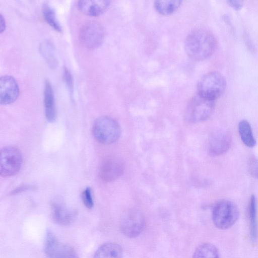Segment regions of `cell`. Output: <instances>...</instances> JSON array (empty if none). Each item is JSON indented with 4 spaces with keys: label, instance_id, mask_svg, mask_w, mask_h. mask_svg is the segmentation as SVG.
<instances>
[{
    "label": "cell",
    "instance_id": "7a4b0ae2",
    "mask_svg": "<svg viewBox=\"0 0 258 258\" xmlns=\"http://www.w3.org/2000/svg\"><path fill=\"white\" fill-rule=\"evenodd\" d=\"M226 87L225 77L219 72L212 71L204 75L199 80L197 84V94L215 100L222 95Z\"/></svg>",
    "mask_w": 258,
    "mask_h": 258
},
{
    "label": "cell",
    "instance_id": "7c38bea8",
    "mask_svg": "<svg viewBox=\"0 0 258 258\" xmlns=\"http://www.w3.org/2000/svg\"><path fill=\"white\" fill-rule=\"evenodd\" d=\"M19 94V87L15 79L10 75L0 79V103L6 105L14 102Z\"/></svg>",
    "mask_w": 258,
    "mask_h": 258
},
{
    "label": "cell",
    "instance_id": "2e32d148",
    "mask_svg": "<svg viewBox=\"0 0 258 258\" xmlns=\"http://www.w3.org/2000/svg\"><path fill=\"white\" fill-rule=\"evenodd\" d=\"M94 258H122V250L117 243H105L97 249Z\"/></svg>",
    "mask_w": 258,
    "mask_h": 258
},
{
    "label": "cell",
    "instance_id": "5b68a950",
    "mask_svg": "<svg viewBox=\"0 0 258 258\" xmlns=\"http://www.w3.org/2000/svg\"><path fill=\"white\" fill-rule=\"evenodd\" d=\"M215 100L209 99L197 94L188 102L185 110L187 120L198 122L209 118L214 110Z\"/></svg>",
    "mask_w": 258,
    "mask_h": 258
},
{
    "label": "cell",
    "instance_id": "d6986e66",
    "mask_svg": "<svg viewBox=\"0 0 258 258\" xmlns=\"http://www.w3.org/2000/svg\"><path fill=\"white\" fill-rule=\"evenodd\" d=\"M42 12L44 20L53 29L61 32L62 28L57 19L54 9L48 3H44L42 7Z\"/></svg>",
    "mask_w": 258,
    "mask_h": 258
},
{
    "label": "cell",
    "instance_id": "4316f807",
    "mask_svg": "<svg viewBox=\"0 0 258 258\" xmlns=\"http://www.w3.org/2000/svg\"><path fill=\"white\" fill-rule=\"evenodd\" d=\"M0 20V32L1 33H2L6 29V24L5 18L2 14H1Z\"/></svg>",
    "mask_w": 258,
    "mask_h": 258
},
{
    "label": "cell",
    "instance_id": "484cf974",
    "mask_svg": "<svg viewBox=\"0 0 258 258\" xmlns=\"http://www.w3.org/2000/svg\"><path fill=\"white\" fill-rule=\"evenodd\" d=\"M228 5L235 10H239L243 5V3L239 0H229L227 1Z\"/></svg>",
    "mask_w": 258,
    "mask_h": 258
},
{
    "label": "cell",
    "instance_id": "d4e9b609",
    "mask_svg": "<svg viewBox=\"0 0 258 258\" xmlns=\"http://www.w3.org/2000/svg\"><path fill=\"white\" fill-rule=\"evenodd\" d=\"M63 78L69 92L72 93L74 89L73 78L71 72L67 68L63 69Z\"/></svg>",
    "mask_w": 258,
    "mask_h": 258
},
{
    "label": "cell",
    "instance_id": "8fae6325",
    "mask_svg": "<svg viewBox=\"0 0 258 258\" xmlns=\"http://www.w3.org/2000/svg\"><path fill=\"white\" fill-rule=\"evenodd\" d=\"M124 168V164L120 159L115 157L108 158L101 163L99 175L103 181L111 182L122 174Z\"/></svg>",
    "mask_w": 258,
    "mask_h": 258
},
{
    "label": "cell",
    "instance_id": "8992f818",
    "mask_svg": "<svg viewBox=\"0 0 258 258\" xmlns=\"http://www.w3.org/2000/svg\"><path fill=\"white\" fill-rule=\"evenodd\" d=\"M23 159L20 151L16 147L9 146L2 149L0 154V174L3 177H10L19 172Z\"/></svg>",
    "mask_w": 258,
    "mask_h": 258
},
{
    "label": "cell",
    "instance_id": "9c48e42d",
    "mask_svg": "<svg viewBox=\"0 0 258 258\" xmlns=\"http://www.w3.org/2000/svg\"><path fill=\"white\" fill-rule=\"evenodd\" d=\"M44 249L48 258H79L71 246L61 242L50 230L46 232Z\"/></svg>",
    "mask_w": 258,
    "mask_h": 258
},
{
    "label": "cell",
    "instance_id": "44dd1931",
    "mask_svg": "<svg viewBox=\"0 0 258 258\" xmlns=\"http://www.w3.org/2000/svg\"><path fill=\"white\" fill-rule=\"evenodd\" d=\"M180 4V1H157L155 2L154 7L159 13L168 15L176 11Z\"/></svg>",
    "mask_w": 258,
    "mask_h": 258
},
{
    "label": "cell",
    "instance_id": "30bf717a",
    "mask_svg": "<svg viewBox=\"0 0 258 258\" xmlns=\"http://www.w3.org/2000/svg\"><path fill=\"white\" fill-rule=\"evenodd\" d=\"M231 143V136L228 131L223 128L216 129L210 135L209 150L214 155H220L229 149Z\"/></svg>",
    "mask_w": 258,
    "mask_h": 258
},
{
    "label": "cell",
    "instance_id": "603a6c76",
    "mask_svg": "<svg viewBox=\"0 0 258 258\" xmlns=\"http://www.w3.org/2000/svg\"><path fill=\"white\" fill-rule=\"evenodd\" d=\"M82 199L84 205L88 209H91L94 205L91 190L90 187H87L82 193Z\"/></svg>",
    "mask_w": 258,
    "mask_h": 258
},
{
    "label": "cell",
    "instance_id": "ba28073f",
    "mask_svg": "<svg viewBox=\"0 0 258 258\" xmlns=\"http://www.w3.org/2000/svg\"><path fill=\"white\" fill-rule=\"evenodd\" d=\"M105 31L103 26L98 22H89L80 28L79 38L82 45L88 49H95L103 41Z\"/></svg>",
    "mask_w": 258,
    "mask_h": 258
},
{
    "label": "cell",
    "instance_id": "ac0fdd59",
    "mask_svg": "<svg viewBox=\"0 0 258 258\" xmlns=\"http://www.w3.org/2000/svg\"><path fill=\"white\" fill-rule=\"evenodd\" d=\"M238 132L243 144L249 148H252L256 145L252 128L249 122L246 120H241L238 123Z\"/></svg>",
    "mask_w": 258,
    "mask_h": 258
},
{
    "label": "cell",
    "instance_id": "cb8c5ba5",
    "mask_svg": "<svg viewBox=\"0 0 258 258\" xmlns=\"http://www.w3.org/2000/svg\"><path fill=\"white\" fill-rule=\"evenodd\" d=\"M248 168L251 175L258 179V157L253 156L250 158Z\"/></svg>",
    "mask_w": 258,
    "mask_h": 258
},
{
    "label": "cell",
    "instance_id": "9a60e30c",
    "mask_svg": "<svg viewBox=\"0 0 258 258\" xmlns=\"http://www.w3.org/2000/svg\"><path fill=\"white\" fill-rule=\"evenodd\" d=\"M44 105L47 120L49 122H53L56 119V111L53 90L48 81H46L45 83Z\"/></svg>",
    "mask_w": 258,
    "mask_h": 258
},
{
    "label": "cell",
    "instance_id": "3957f363",
    "mask_svg": "<svg viewBox=\"0 0 258 258\" xmlns=\"http://www.w3.org/2000/svg\"><path fill=\"white\" fill-rule=\"evenodd\" d=\"M121 133L119 125L112 118L103 116L97 118L92 126L94 138L103 144H110L119 139Z\"/></svg>",
    "mask_w": 258,
    "mask_h": 258
},
{
    "label": "cell",
    "instance_id": "5bb4252c",
    "mask_svg": "<svg viewBox=\"0 0 258 258\" xmlns=\"http://www.w3.org/2000/svg\"><path fill=\"white\" fill-rule=\"evenodd\" d=\"M110 5L106 0H82L77 3L79 10L83 14L92 17L98 16L105 12Z\"/></svg>",
    "mask_w": 258,
    "mask_h": 258
},
{
    "label": "cell",
    "instance_id": "52a82bcc",
    "mask_svg": "<svg viewBox=\"0 0 258 258\" xmlns=\"http://www.w3.org/2000/svg\"><path fill=\"white\" fill-rule=\"evenodd\" d=\"M145 226L142 213L136 209H130L122 215L120 221V229L126 237L134 238L140 235Z\"/></svg>",
    "mask_w": 258,
    "mask_h": 258
},
{
    "label": "cell",
    "instance_id": "ffe728a7",
    "mask_svg": "<svg viewBox=\"0 0 258 258\" xmlns=\"http://www.w3.org/2000/svg\"><path fill=\"white\" fill-rule=\"evenodd\" d=\"M192 258H219L217 248L212 244L206 243L199 246Z\"/></svg>",
    "mask_w": 258,
    "mask_h": 258
},
{
    "label": "cell",
    "instance_id": "7402d4cb",
    "mask_svg": "<svg viewBox=\"0 0 258 258\" xmlns=\"http://www.w3.org/2000/svg\"><path fill=\"white\" fill-rule=\"evenodd\" d=\"M40 50L48 64L52 68L55 67L57 64V60L52 44L49 42H44L40 45Z\"/></svg>",
    "mask_w": 258,
    "mask_h": 258
},
{
    "label": "cell",
    "instance_id": "6da1fadb",
    "mask_svg": "<svg viewBox=\"0 0 258 258\" xmlns=\"http://www.w3.org/2000/svg\"><path fill=\"white\" fill-rule=\"evenodd\" d=\"M217 46L216 37L211 31L205 28H199L190 32L184 42L187 55L197 60L210 57L215 52Z\"/></svg>",
    "mask_w": 258,
    "mask_h": 258
},
{
    "label": "cell",
    "instance_id": "4fadbf2b",
    "mask_svg": "<svg viewBox=\"0 0 258 258\" xmlns=\"http://www.w3.org/2000/svg\"><path fill=\"white\" fill-rule=\"evenodd\" d=\"M51 213L53 220L60 225H68L76 218V211L67 207L62 202L53 201L51 206Z\"/></svg>",
    "mask_w": 258,
    "mask_h": 258
},
{
    "label": "cell",
    "instance_id": "e0dca14e",
    "mask_svg": "<svg viewBox=\"0 0 258 258\" xmlns=\"http://www.w3.org/2000/svg\"><path fill=\"white\" fill-rule=\"evenodd\" d=\"M248 215L249 219V232L252 241H255L258 236V223L257 218V205L254 195L250 197L248 205Z\"/></svg>",
    "mask_w": 258,
    "mask_h": 258
},
{
    "label": "cell",
    "instance_id": "277c9868",
    "mask_svg": "<svg viewBox=\"0 0 258 258\" xmlns=\"http://www.w3.org/2000/svg\"><path fill=\"white\" fill-rule=\"evenodd\" d=\"M239 216L237 206L228 200H221L214 206L212 219L216 227L222 230L228 229L236 222Z\"/></svg>",
    "mask_w": 258,
    "mask_h": 258
}]
</instances>
